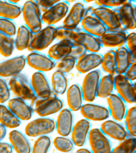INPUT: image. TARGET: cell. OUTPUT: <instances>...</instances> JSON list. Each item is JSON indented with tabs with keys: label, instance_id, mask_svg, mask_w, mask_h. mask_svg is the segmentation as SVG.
<instances>
[{
	"label": "cell",
	"instance_id": "d6986e66",
	"mask_svg": "<svg viewBox=\"0 0 136 153\" xmlns=\"http://www.w3.org/2000/svg\"><path fill=\"white\" fill-rule=\"evenodd\" d=\"M85 9L84 5L81 2L74 4L64 18L63 27L71 30L77 28L84 17Z\"/></svg>",
	"mask_w": 136,
	"mask_h": 153
},
{
	"label": "cell",
	"instance_id": "b9f144b4",
	"mask_svg": "<svg viewBox=\"0 0 136 153\" xmlns=\"http://www.w3.org/2000/svg\"><path fill=\"white\" fill-rule=\"evenodd\" d=\"M16 32V25L8 19L0 18V32L9 36L15 35Z\"/></svg>",
	"mask_w": 136,
	"mask_h": 153
},
{
	"label": "cell",
	"instance_id": "1f68e13d",
	"mask_svg": "<svg viewBox=\"0 0 136 153\" xmlns=\"http://www.w3.org/2000/svg\"><path fill=\"white\" fill-rule=\"evenodd\" d=\"M114 88V75L109 74L105 75L100 79L97 97L107 98L112 94Z\"/></svg>",
	"mask_w": 136,
	"mask_h": 153
},
{
	"label": "cell",
	"instance_id": "277c9868",
	"mask_svg": "<svg viewBox=\"0 0 136 153\" xmlns=\"http://www.w3.org/2000/svg\"><path fill=\"white\" fill-rule=\"evenodd\" d=\"M56 129V123L51 118L42 117L28 123L25 128L27 136L31 137L46 136Z\"/></svg>",
	"mask_w": 136,
	"mask_h": 153
},
{
	"label": "cell",
	"instance_id": "d4e9b609",
	"mask_svg": "<svg viewBox=\"0 0 136 153\" xmlns=\"http://www.w3.org/2000/svg\"><path fill=\"white\" fill-rule=\"evenodd\" d=\"M10 145L16 153H30L31 147L28 138L21 131L13 130L9 133Z\"/></svg>",
	"mask_w": 136,
	"mask_h": 153
},
{
	"label": "cell",
	"instance_id": "f1b7e54d",
	"mask_svg": "<svg viewBox=\"0 0 136 153\" xmlns=\"http://www.w3.org/2000/svg\"><path fill=\"white\" fill-rule=\"evenodd\" d=\"M73 42L61 40L51 46L49 49L48 56L53 61H58L71 53Z\"/></svg>",
	"mask_w": 136,
	"mask_h": 153
},
{
	"label": "cell",
	"instance_id": "ab89813d",
	"mask_svg": "<svg viewBox=\"0 0 136 153\" xmlns=\"http://www.w3.org/2000/svg\"><path fill=\"white\" fill-rule=\"evenodd\" d=\"M51 144L50 137L47 136H40L35 141L32 153H48Z\"/></svg>",
	"mask_w": 136,
	"mask_h": 153
},
{
	"label": "cell",
	"instance_id": "f6af8a7d",
	"mask_svg": "<svg viewBox=\"0 0 136 153\" xmlns=\"http://www.w3.org/2000/svg\"><path fill=\"white\" fill-rule=\"evenodd\" d=\"M10 89L6 82L0 77V103L3 104L9 100Z\"/></svg>",
	"mask_w": 136,
	"mask_h": 153
},
{
	"label": "cell",
	"instance_id": "30bf717a",
	"mask_svg": "<svg viewBox=\"0 0 136 153\" xmlns=\"http://www.w3.org/2000/svg\"><path fill=\"white\" fill-rule=\"evenodd\" d=\"M69 9L68 2L60 1L43 13L42 20L48 26H53L65 18Z\"/></svg>",
	"mask_w": 136,
	"mask_h": 153
},
{
	"label": "cell",
	"instance_id": "9a60e30c",
	"mask_svg": "<svg viewBox=\"0 0 136 153\" xmlns=\"http://www.w3.org/2000/svg\"><path fill=\"white\" fill-rule=\"evenodd\" d=\"M102 58L103 55L98 53H87L77 60L76 69L80 74L89 73L101 65Z\"/></svg>",
	"mask_w": 136,
	"mask_h": 153
},
{
	"label": "cell",
	"instance_id": "ac0fdd59",
	"mask_svg": "<svg viewBox=\"0 0 136 153\" xmlns=\"http://www.w3.org/2000/svg\"><path fill=\"white\" fill-rule=\"evenodd\" d=\"M31 84L37 97H48L52 94L47 78L42 72L37 71L33 74Z\"/></svg>",
	"mask_w": 136,
	"mask_h": 153
},
{
	"label": "cell",
	"instance_id": "ffe728a7",
	"mask_svg": "<svg viewBox=\"0 0 136 153\" xmlns=\"http://www.w3.org/2000/svg\"><path fill=\"white\" fill-rule=\"evenodd\" d=\"M127 32L123 30L107 31L100 38L102 46L107 48L120 47L126 44Z\"/></svg>",
	"mask_w": 136,
	"mask_h": 153
},
{
	"label": "cell",
	"instance_id": "6f0895ef",
	"mask_svg": "<svg viewBox=\"0 0 136 153\" xmlns=\"http://www.w3.org/2000/svg\"></svg>",
	"mask_w": 136,
	"mask_h": 153
},
{
	"label": "cell",
	"instance_id": "f5cc1de1",
	"mask_svg": "<svg viewBox=\"0 0 136 153\" xmlns=\"http://www.w3.org/2000/svg\"><path fill=\"white\" fill-rule=\"evenodd\" d=\"M76 153H93L92 152L85 148H80L76 151Z\"/></svg>",
	"mask_w": 136,
	"mask_h": 153
},
{
	"label": "cell",
	"instance_id": "6da1fadb",
	"mask_svg": "<svg viewBox=\"0 0 136 153\" xmlns=\"http://www.w3.org/2000/svg\"><path fill=\"white\" fill-rule=\"evenodd\" d=\"M9 89L17 97L24 100H31L36 97L31 84L25 75L20 74L13 76L9 82Z\"/></svg>",
	"mask_w": 136,
	"mask_h": 153
},
{
	"label": "cell",
	"instance_id": "f546056e",
	"mask_svg": "<svg viewBox=\"0 0 136 153\" xmlns=\"http://www.w3.org/2000/svg\"><path fill=\"white\" fill-rule=\"evenodd\" d=\"M52 92L56 96L62 95L67 91L68 81L65 74L56 71L52 77Z\"/></svg>",
	"mask_w": 136,
	"mask_h": 153
},
{
	"label": "cell",
	"instance_id": "d590c367",
	"mask_svg": "<svg viewBox=\"0 0 136 153\" xmlns=\"http://www.w3.org/2000/svg\"><path fill=\"white\" fill-rule=\"evenodd\" d=\"M15 46V40L12 37L9 36L0 32V54L5 57L13 53Z\"/></svg>",
	"mask_w": 136,
	"mask_h": 153
},
{
	"label": "cell",
	"instance_id": "db71d44e",
	"mask_svg": "<svg viewBox=\"0 0 136 153\" xmlns=\"http://www.w3.org/2000/svg\"><path fill=\"white\" fill-rule=\"evenodd\" d=\"M10 3H12L13 4H15L17 3L18 2H19V1H9Z\"/></svg>",
	"mask_w": 136,
	"mask_h": 153
},
{
	"label": "cell",
	"instance_id": "7c38bea8",
	"mask_svg": "<svg viewBox=\"0 0 136 153\" xmlns=\"http://www.w3.org/2000/svg\"><path fill=\"white\" fill-rule=\"evenodd\" d=\"M80 111L85 119L93 121L105 120L110 115L109 110L107 108L92 103L82 105Z\"/></svg>",
	"mask_w": 136,
	"mask_h": 153
},
{
	"label": "cell",
	"instance_id": "d6a6232c",
	"mask_svg": "<svg viewBox=\"0 0 136 153\" xmlns=\"http://www.w3.org/2000/svg\"><path fill=\"white\" fill-rule=\"evenodd\" d=\"M33 33L27 26L22 25L19 27L15 40V46L19 51H23L28 48Z\"/></svg>",
	"mask_w": 136,
	"mask_h": 153
},
{
	"label": "cell",
	"instance_id": "52a82bcc",
	"mask_svg": "<svg viewBox=\"0 0 136 153\" xmlns=\"http://www.w3.org/2000/svg\"><path fill=\"white\" fill-rule=\"evenodd\" d=\"M92 14L106 26L108 30H123L122 28L117 14L114 9L99 7L94 8Z\"/></svg>",
	"mask_w": 136,
	"mask_h": 153
},
{
	"label": "cell",
	"instance_id": "4fadbf2b",
	"mask_svg": "<svg viewBox=\"0 0 136 153\" xmlns=\"http://www.w3.org/2000/svg\"><path fill=\"white\" fill-rule=\"evenodd\" d=\"M26 58L28 65L41 72L50 71L55 65L54 61L48 56L36 52L29 54Z\"/></svg>",
	"mask_w": 136,
	"mask_h": 153
},
{
	"label": "cell",
	"instance_id": "11a10c76",
	"mask_svg": "<svg viewBox=\"0 0 136 153\" xmlns=\"http://www.w3.org/2000/svg\"><path fill=\"white\" fill-rule=\"evenodd\" d=\"M92 1H85V2H92Z\"/></svg>",
	"mask_w": 136,
	"mask_h": 153
},
{
	"label": "cell",
	"instance_id": "7dc6e473",
	"mask_svg": "<svg viewBox=\"0 0 136 153\" xmlns=\"http://www.w3.org/2000/svg\"><path fill=\"white\" fill-rule=\"evenodd\" d=\"M87 52V50L83 46L73 42L71 53L70 55L74 57L77 60L86 54Z\"/></svg>",
	"mask_w": 136,
	"mask_h": 153
},
{
	"label": "cell",
	"instance_id": "e575fe53",
	"mask_svg": "<svg viewBox=\"0 0 136 153\" xmlns=\"http://www.w3.org/2000/svg\"><path fill=\"white\" fill-rule=\"evenodd\" d=\"M101 65L105 72L109 75H114L116 68L115 50H110L103 55Z\"/></svg>",
	"mask_w": 136,
	"mask_h": 153
},
{
	"label": "cell",
	"instance_id": "44dd1931",
	"mask_svg": "<svg viewBox=\"0 0 136 153\" xmlns=\"http://www.w3.org/2000/svg\"><path fill=\"white\" fill-rule=\"evenodd\" d=\"M100 130L106 136L121 142L127 138L128 133L126 129L116 121H105Z\"/></svg>",
	"mask_w": 136,
	"mask_h": 153
},
{
	"label": "cell",
	"instance_id": "9c48e42d",
	"mask_svg": "<svg viewBox=\"0 0 136 153\" xmlns=\"http://www.w3.org/2000/svg\"><path fill=\"white\" fill-rule=\"evenodd\" d=\"M114 10L117 14L123 30L126 31L135 29V7L131 1H127L126 3Z\"/></svg>",
	"mask_w": 136,
	"mask_h": 153
},
{
	"label": "cell",
	"instance_id": "4316f807",
	"mask_svg": "<svg viewBox=\"0 0 136 153\" xmlns=\"http://www.w3.org/2000/svg\"><path fill=\"white\" fill-rule=\"evenodd\" d=\"M116 63V73L117 74H124L133 62L132 56L126 46L118 48L115 50Z\"/></svg>",
	"mask_w": 136,
	"mask_h": 153
},
{
	"label": "cell",
	"instance_id": "f35d334b",
	"mask_svg": "<svg viewBox=\"0 0 136 153\" xmlns=\"http://www.w3.org/2000/svg\"><path fill=\"white\" fill-rule=\"evenodd\" d=\"M136 107L132 106L126 111L125 118L126 130L131 137L136 136Z\"/></svg>",
	"mask_w": 136,
	"mask_h": 153
},
{
	"label": "cell",
	"instance_id": "8992f818",
	"mask_svg": "<svg viewBox=\"0 0 136 153\" xmlns=\"http://www.w3.org/2000/svg\"><path fill=\"white\" fill-rule=\"evenodd\" d=\"M114 88L118 95L129 104L136 102V85L127 79L124 74H117L114 76Z\"/></svg>",
	"mask_w": 136,
	"mask_h": 153
},
{
	"label": "cell",
	"instance_id": "8fae6325",
	"mask_svg": "<svg viewBox=\"0 0 136 153\" xmlns=\"http://www.w3.org/2000/svg\"><path fill=\"white\" fill-rule=\"evenodd\" d=\"M26 63V57L19 56L0 63V77L13 76L21 74Z\"/></svg>",
	"mask_w": 136,
	"mask_h": 153
},
{
	"label": "cell",
	"instance_id": "7402d4cb",
	"mask_svg": "<svg viewBox=\"0 0 136 153\" xmlns=\"http://www.w3.org/2000/svg\"><path fill=\"white\" fill-rule=\"evenodd\" d=\"M81 25L83 31L97 38H100L108 31L106 26L93 14L83 17Z\"/></svg>",
	"mask_w": 136,
	"mask_h": 153
},
{
	"label": "cell",
	"instance_id": "8d00e7d4",
	"mask_svg": "<svg viewBox=\"0 0 136 153\" xmlns=\"http://www.w3.org/2000/svg\"><path fill=\"white\" fill-rule=\"evenodd\" d=\"M77 60L71 56L69 55L63 57L55 63L54 68L58 71L64 74L70 72L76 67Z\"/></svg>",
	"mask_w": 136,
	"mask_h": 153
},
{
	"label": "cell",
	"instance_id": "c3c4849f",
	"mask_svg": "<svg viewBox=\"0 0 136 153\" xmlns=\"http://www.w3.org/2000/svg\"><path fill=\"white\" fill-rule=\"evenodd\" d=\"M60 1L53 0H40L36 1L40 10H41L44 13L46 12L49 9L53 7Z\"/></svg>",
	"mask_w": 136,
	"mask_h": 153
},
{
	"label": "cell",
	"instance_id": "484cf974",
	"mask_svg": "<svg viewBox=\"0 0 136 153\" xmlns=\"http://www.w3.org/2000/svg\"><path fill=\"white\" fill-rule=\"evenodd\" d=\"M63 106L62 100L52 93L48 100L38 108L35 112L40 117H45L60 112Z\"/></svg>",
	"mask_w": 136,
	"mask_h": 153
},
{
	"label": "cell",
	"instance_id": "3957f363",
	"mask_svg": "<svg viewBox=\"0 0 136 153\" xmlns=\"http://www.w3.org/2000/svg\"><path fill=\"white\" fill-rule=\"evenodd\" d=\"M57 27L48 26L37 33H33L28 48L31 51H40L47 48L56 38Z\"/></svg>",
	"mask_w": 136,
	"mask_h": 153
},
{
	"label": "cell",
	"instance_id": "f907efd6",
	"mask_svg": "<svg viewBox=\"0 0 136 153\" xmlns=\"http://www.w3.org/2000/svg\"><path fill=\"white\" fill-rule=\"evenodd\" d=\"M13 148L10 144L0 142V153H13Z\"/></svg>",
	"mask_w": 136,
	"mask_h": 153
},
{
	"label": "cell",
	"instance_id": "603a6c76",
	"mask_svg": "<svg viewBox=\"0 0 136 153\" xmlns=\"http://www.w3.org/2000/svg\"><path fill=\"white\" fill-rule=\"evenodd\" d=\"M110 114L116 121L120 122L125 118L126 112L125 102L118 94H111L107 98Z\"/></svg>",
	"mask_w": 136,
	"mask_h": 153
},
{
	"label": "cell",
	"instance_id": "60d3db41",
	"mask_svg": "<svg viewBox=\"0 0 136 153\" xmlns=\"http://www.w3.org/2000/svg\"><path fill=\"white\" fill-rule=\"evenodd\" d=\"M53 143L57 150L63 153L70 152L73 150L74 147L72 140L64 136L56 137L54 140Z\"/></svg>",
	"mask_w": 136,
	"mask_h": 153
},
{
	"label": "cell",
	"instance_id": "7bdbcfd3",
	"mask_svg": "<svg viewBox=\"0 0 136 153\" xmlns=\"http://www.w3.org/2000/svg\"><path fill=\"white\" fill-rule=\"evenodd\" d=\"M80 30L65 28L62 26L57 27L56 38L60 40H69L72 41L74 37Z\"/></svg>",
	"mask_w": 136,
	"mask_h": 153
},
{
	"label": "cell",
	"instance_id": "83f0119b",
	"mask_svg": "<svg viewBox=\"0 0 136 153\" xmlns=\"http://www.w3.org/2000/svg\"><path fill=\"white\" fill-rule=\"evenodd\" d=\"M67 100L69 109L71 111L80 110L83 105V98L81 87L77 84H74L68 88Z\"/></svg>",
	"mask_w": 136,
	"mask_h": 153
},
{
	"label": "cell",
	"instance_id": "e0dca14e",
	"mask_svg": "<svg viewBox=\"0 0 136 153\" xmlns=\"http://www.w3.org/2000/svg\"><path fill=\"white\" fill-rule=\"evenodd\" d=\"M91 124L89 120L82 119L74 126L71 130V140L74 145L82 147L85 144L91 130Z\"/></svg>",
	"mask_w": 136,
	"mask_h": 153
},
{
	"label": "cell",
	"instance_id": "74e56055",
	"mask_svg": "<svg viewBox=\"0 0 136 153\" xmlns=\"http://www.w3.org/2000/svg\"><path fill=\"white\" fill-rule=\"evenodd\" d=\"M136 149V137L126 138L121 141L114 149L112 153H135Z\"/></svg>",
	"mask_w": 136,
	"mask_h": 153
},
{
	"label": "cell",
	"instance_id": "7a4b0ae2",
	"mask_svg": "<svg viewBox=\"0 0 136 153\" xmlns=\"http://www.w3.org/2000/svg\"><path fill=\"white\" fill-rule=\"evenodd\" d=\"M40 8L36 1H27L22 9L26 26L33 33H37L42 28V20Z\"/></svg>",
	"mask_w": 136,
	"mask_h": 153
},
{
	"label": "cell",
	"instance_id": "4dcf8cb0",
	"mask_svg": "<svg viewBox=\"0 0 136 153\" xmlns=\"http://www.w3.org/2000/svg\"><path fill=\"white\" fill-rule=\"evenodd\" d=\"M0 123L6 128H15L20 126L21 121L5 105H0Z\"/></svg>",
	"mask_w": 136,
	"mask_h": 153
},
{
	"label": "cell",
	"instance_id": "ba28073f",
	"mask_svg": "<svg viewBox=\"0 0 136 153\" xmlns=\"http://www.w3.org/2000/svg\"><path fill=\"white\" fill-rule=\"evenodd\" d=\"M88 137L93 153H112L111 142L100 129H91Z\"/></svg>",
	"mask_w": 136,
	"mask_h": 153
},
{
	"label": "cell",
	"instance_id": "681fc988",
	"mask_svg": "<svg viewBox=\"0 0 136 153\" xmlns=\"http://www.w3.org/2000/svg\"><path fill=\"white\" fill-rule=\"evenodd\" d=\"M136 63L133 62L126 70L124 75L126 78L131 82L135 81L136 79Z\"/></svg>",
	"mask_w": 136,
	"mask_h": 153
},
{
	"label": "cell",
	"instance_id": "ee69618b",
	"mask_svg": "<svg viewBox=\"0 0 136 153\" xmlns=\"http://www.w3.org/2000/svg\"><path fill=\"white\" fill-rule=\"evenodd\" d=\"M126 47L132 56L134 62H136V34L135 32L128 34L126 38Z\"/></svg>",
	"mask_w": 136,
	"mask_h": 153
},
{
	"label": "cell",
	"instance_id": "bcb514c9",
	"mask_svg": "<svg viewBox=\"0 0 136 153\" xmlns=\"http://www.w3.org/2000/svg\"><path fill=\"white\" fill-rule=\"evenodd\" d=\"M127 1L120 0H100L95 1V2L99 7H104L111 8L112 7H120Z\"/></svg>",
	"mask_w": 136,
	"mask_h": 153
},
{
	"label": "cell",
	"instance_id": "5b68a950",
	"mask_svg": "<svg viewBox=\"0 0 136 153\" xmlns=\"http://www.w3.org/2000/svg\"><path fill=\"white\" fill-rule=\"evenodd\" d=\"M101 78V72L98 69L89 72L85 76L81 88L83 100L85 101L92 102L96 99Z\"/></svg>",
	"mask_w": 136,
	"mask_h": 153
},
{
	"label": "cell",
	"instance_id": "cb8c5ba5",
	"mask_svg": "<svg viewBox=\"0 0 136 153\" xmlns=\"http://www.w3.org/2000/svg\"><path fill=\"white\" fill-rule=\"evenodd\" d=\"M8 107L20 120H28L31 118L33 110L25 100L15 98L8 101Z\"/></svg>",
	"mask_w": 136,
	"mask_h": 153
},
{
	"label": "cell",
	"instance_id": "5bb4252c",
	"mask_svg": "<svg viewBox=\"0 0 136 153\" xmlns=\"http://www.w3.org/2000/svg\"><path fill=\"white\" fill-rule=\"evenodd\" d=\"M72 42L80 44L89 53H98L102 47L100 38L84 31L80 30L74 36Z\"/></svg>",
	"mask_w": 136,
	"mask_h": 153
},
{
	"label": "cell",
	"instance_id": "2e32d148",
	"mask_svg": "<svg viewBox=\"0 0 136 153\" xmlns=\"http://www.w3.org/2000/svg\"><path fill=\"white\" fill-rule=\"evenodd\" d=\"M56 123V129L58 134L67 137L71 134L73 127L74 116L69 108L62 109L59 112Z\"/></svg>",
	"mask_w": 136,
	"mask_h": 153
},
{
	"label": "cell",
	"instance_id": "836d02e7",
	"mask_svg": "<svg viewBox=\"0 0 136 153\" xmlns=\"http://www.w3.org/2000/svg\"><path fill=\"white\" fill-rule=\"evenodd\" d=\"M22 13L21 7L15 4L0 1V17L2 19L13 20L17 19Z\"/></svg>",
	"mask_w": 136,
	"mask_h": 153
},
{
	"label": "cell",
	"instance_id": "9f6ffc18",
	"mask_svg": "<svg viewBox=\"0 0 136 153\" xmlns=\"http://www.w3.org/2000/svg\"></svg>",
	"mask_w": 136,
	"mask_h": 153
},
{
	"label": "cell",
	"instance_id": "816d5d0a",
	"mask_svg": "<svg viewBox=\"0 0 136 153\" xmlns=\"http://www.w3.org/2000/svg\"><path fill=\"white\" fill-rule=\"evenodd\" d=\"M6 134V128L0 124V141L2 140L5 137Z\"/></svg>",
	"mask_w": 136,
	"mask_h": 153
}]
</instances>
